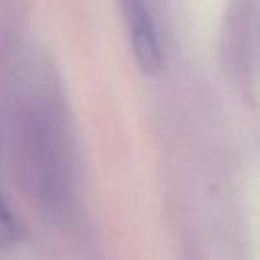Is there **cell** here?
<instances>
[{
  "instance_id": "obj_1",
  "label": "cell",
  "mask_w": 260,
  "mask_h": 260,
  "mask_svg": "<svg viewBox=\"0 0 260 260\" xmlns=\"http://www.w3.org/2000/svg\"><path fill=\"white\" fill-rule=\"evenodd\" d=\"M122 10L136 63L146 73L158 71L162 63V47L150 6L140 0H128L122 4Z\"/></svg>"
},
{
  "instance_id": "obj_2",
  "label": "cell",
  "mask_w": 260,
  "mask_h": 260,
  "mask_svg": "<svg viewBox=\"0 0 260 260\" xmlns=\"http://www.w3.org/2000/svg\"><path fill=\"white\" fill-rule=\"evenodd\" d=\"M22 238V223L14 215L12 207L0 195V248H8Z\"/></svg>"
}]
</instances>
